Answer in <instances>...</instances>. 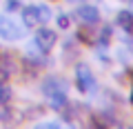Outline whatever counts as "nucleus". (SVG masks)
Masks as SVG:
<instances>
[{"label":"nucleus","instance_id":"3","mask_svg":"<svg viewBox=\"0 0 133 129\" xmlns=\"http://www.w3.org/2000/svg\"><path fill=\"white\" fill-rule=\"evenodd\" d=\"M20 36H22L20 24L16 22V20H11L9 16L0 14V38H5V40H18Z\"/></svg>","mask_w":133,"mask_h":129},{"label":"nucleus","instance_id":"15","mask_svg":"<svg viewBox=\"0 0 133 129\" xmlns=\"http://www.w3.org/2000/svg\"><path fill=\"white\" fill-rule=\"evenodd\" d=\"M131 80H133V71H131ZM131 105H133V87H131Z\"/></svg>","mask_w":133,"mask_h":129},{"label":"nucleus","instance_id":"2","mask_svg":"<svg viewBox=\"0 0 133 129\" xmlns=\"http://www.w3.org/2000/svg\"><path fill=\"white\" fill-rule=\"evenodd\" d=\"M56 40H58V36H56V31H51V29H38L36 31V36H33V45L40 49V51H51L53 47H56Z\"/></svg>","mask_w":133,"mask_h":129},{"label":"nucleus","instance_id":"13","mask_svg":"<svg viewBox=\"0 0 133 129\" xmlns=\"http://www.w3.org/2000/svg\"><path fill=\"white\" fill-rule=\"evenodd\" d=\"M56 22H58V27H60V29H66V27H69V16H66V14H60Z\"/></svg>","mask_w":133,"mask_h":129},{"label":"nucleus","instance_id":"6","mask_svg":"<svg viewBox=\"0 0 133 129\" xmlns=\"http://www.w3.org/2000/svg\"><path fill=\"white\" fill-rule=\"evenodd\" d=\"M20 18L27 27H36V24H42L40 20V14H38V5L36 7H20Z\"/></svg>","mask_w":133,"mask_h":129},{"label":"nucleus","instance_id":"4","mask_svg":"<svg viewBox=\"0 0 133 129\" xmlns=\"http://www.w3.org/2000/svg\"><path fill=\"white\" fill-rule=\"evenodd\" d=\"M76 18L80 20L82 24H87V27H95V24L100 22V11H98V7H93V5H80L76 9Z\"/></svg>","mask_w":133,"mask_h":129},{"label":"nucleus","instance_id":"9","mask_svg":"<svg viewBox=\"0 0 133 129\" xmlns=\"http://www.w3.org/2000/svg\"><path fill=\"white\" fill-rule=\"evenodd\" d=\"M78 109H80L78 105H69V102H66V105L62 107V116H64V120H66V122H73V120L78 118Z\"/></svg>","mask_w":133,"mask_h":129},{"label":"nucleus","instance_id":"10","mask_svg":"<svg viewBox=\"0 0 133 129\" xmlns=\"http://www.w3.org/2000/svg\"><path fill=\"white\" fill-rule=\"evenodd\" d=\"M111 38H113V29H111V24H104V27L100 29V34H98V42L100 45H109Z\"/></svg>","mask_w":133,"mask_h":129},{"label":"nucleus","instance_id":"17","mask_svg":"<svg viewBox=\"0 0 133 129\" xmlns=\"http://www.w3.org/2000/svg\"><path fill=\"white\" fill-rule=\"evenodd\" d=\"M120 2H127V5H131V2H133V0H120Z\"/></svg>","mask_w":133,"mask_h":129},{"label":"nucleus","instance_id":"8","mask_svg":"<svg viewBox=\"0 0 133 129\" xmlns=\"http://www.w3.org/2000/svg\"><path fill=\"white\" fill-rule=\"evenodd\" d=\"M47 98H49L51 109H62V107L66 105V91H56V94L47 96Z\"/></svg>","mask_w":133,"mask_h":129},{"label":"nucleus","instance_id":"16","mask_svg":"<svg viewBox=\"0 0 133 129\" xmlns=\"http://www.w3.org/2000/svg\"><path fill=\"white\" fill-rule=\"evenodd\" d=\"M66 2H73V5H76V2H84V0H66Z\"/></svg>","mask_w":133,"mask_h":129},{"label":"nucleus","instance_id":"5","mask_svg":"<svg viewBox=\"0 0 133 129\" xmlns=\"http://www.w3.org/2000/svg\"><path fill=\"white\" fill-rule=\"evenodd\" d=\"M56 91H66V82L64 78H58V76H49L42 80V94L44 96H51Z\"/></svg>","mask_w":133,"mask_h":129},{"label":"nucleus","instance_id":"14","mask_svg":"<svg viewBox=\"0 0 133 129\" xmlns=\"http://www.w3.org/2000/svg\"><path fill=\"white\" fill-rule=\"evenodd\" d=\"M7 9H18V0H7Z\"/></svg>","mask_w":133,"mask_h":129},{"label":"nucleus","instance_id":"11","mask_svg":"<svg viewBox=\"0 0 133 129\" xmlns=\"http://www.w3.org/2000/svg\"><path fill=\"white\" fill-rule=\"evenodd\" d=\"M11 96H14V91H11V87H7L5 82H0V107H5L7 102L11 100Z\"/></svg>","mask_w":133,"mask_h":129},{"label":"nucleus","instance_id":"1","mask_svg":"<svg viewBox=\"0 0 133 129\" xmlns=\"http://www.w3.org/2000/svg\"><path fill=\"white\" fill-rule=\"evenodd\" d=\"M76 85H78V89L82 94H91L93 91L95 78H93V73H91V69L87 65H78L76 67Z\"/></svg>","mask_w":133,"mask_h":129},{"label":"nucleus","instance_id":"12","mask_svg":"<svg viewBox=\"0 0 133 129\" xmlns=\"http://www.w3.org/2000/svg\"><path fill=\"white\" fill-rule=\"evenodd\" d=\"M38 14H40V20H42V24L51 20V9H49L47 5H38Z\"/></svg>","mask_w":133,"mask_h":129},{"label":"nucleus","instance_id":"7","mask_svg":"<svg viewBox=\"0 0 133 129\" xmlns=\"http://www.w3.org/2000/svg\"><path fill=\"white\" fill-rule=\"evenodd\" d=\"M118 24L127 34H133V11H120L118 14Z\"/></svg>","mask_w":133,"mask_h":129}]
</instances>
